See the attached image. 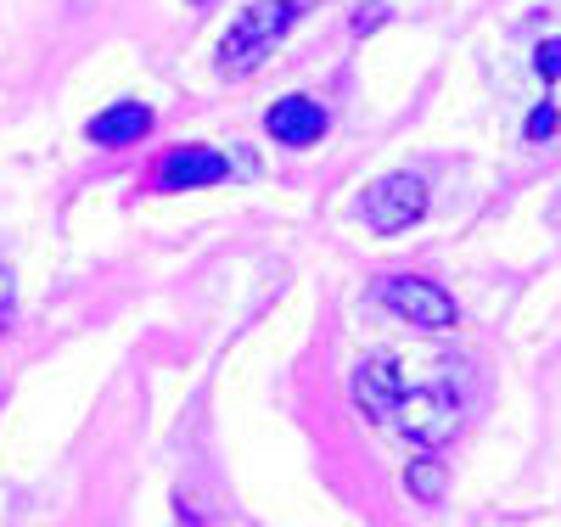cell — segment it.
I'll list each match as a JSON object with an SVG mask.
<instances>
[{
    "instance_id": "obj_1",
    "label": "cell",
    "mask_w": 561,
    "mask_h": 527,
    "mask_svg": "<svg viewBox=\"0 0 561 527\" xmlns=\"http://www.w3.org/2000/svg\"><path fill=\"white\" fill-rule=\"evenodd\" d=\"M382 421L393 426V433H404L410 444L438 449V444L455 438V426H460V399H455V388H444V381H427V388H404L388 404Z\"/></svg>"
},
{
    "instance_id": "obj_2",
    "label": "cell",
    "mask_w": 561,
    "mask_h": 527,
    "mask_svg": "<svg viewBox=\"0 0 561 527\" xmlns=\"http://www.w3.org/2000/svg\"><path fill=\"white\" fill-rule=\"evenodd\" d=\"M298 12H304V0H253V7L225 28V45H219V68H230V73H242V68H253L270 45L287 34L293 23H298Z\"/></svg>"
},
{
    "instance_id": "obj_3",
    "label": "cell",
    "mask_w": 561,
    "mask_h": 527,
    "mask_svg": "<svg viewBox=\"0 0 561 527\" xmlns=\"http://www.w3.org/2000/svg\"><path fill=\"white\" fill-rule=\"evenodd\" d=\"M377 309H388L393 320H404V325H421V331H449L455 320H460V309H455V298L444 293L438 280H427V275H388V280H377Z\"/></svg>"
},
{
    "instance_id": "obj_4",
    "label": "cell",
    "mask_w": 561,
    "mask_h": 527,
    "mask_svg": "<svg viewBox=\"0 0 561 527\" xmlns=\"http://www.w3.org/2000/svg\"><path fill=\"white\" fill-rule=\"evenodd\" d=\"M421 214H427V185L415 174H382L359 191V219L377 236H399V230L421 225Z\"/></svg>"
},
{
    "instance_id": "obj_5",
    "label": "cell",
    "mask_w": 561,
    "mask_h": 527,
    "mask_svg": "<svg viewBox=\"0 0 561 527\" xmlns=\"http://www.w3.org/2000/svg\"><path fill=\"white\" fill-rule=\"evenodd\" d=\"M152 180H158V191H197V185H219V180H230V158H225V152H214V147H174V152H163V158H158Z\"/></svg>"
},
{
    "instance_id": "obj_6",
    "label": "cell",
    "mask_w": 561,
    "mask_h": 527,
    "mask_svg": "<svg viewBox=\"0 0 561 527\" xmlns=\"http://www.w3.org/2000/svg\"><path fill=\"white\" fill-rule=\"evenodd\" d=\"M399 393H404V370H399V359H393V354H365L359 370H354V399H359V410H365L370 421H382L388 404H393Z\"/></svg>"
},
{
    "instance_id": "obj_7",
    "label": "cell",
    "mask_w": 561,
    "mask_h": 527,
    "mask_svg": "<svg viewBox=\"0 0 561 527\" xmlns=\"http://www.w3.org/2000/svg\"><path fill=\"white\" fill-rule=\"evenodd\" d=\"M264 129L280 140V147H314L325 135V107L309 102V95H280V102L264 113Z\"/></svg>"
},
{
    "instance_id": "obj_8",
    "label": "cell",
    "mask_w": 561,
    "mask_h": 527,
    "mask_svg": "<svg viewBox=\"0 0 561 527\" xmlns=\"http://www.w3.org/2000/svg\"><path fill=\"white\" fill-rule=\"evenodd\" d=\"M90 147H107V152H118V147H135L140 135H152V107H140V102H118V107H107V113H96L90 118Z\"/></svg>"
},
{
    "instance_id": "obj_9",
    "label": "cell",
    "mask_w": 561,
    "mask_h": 527,
    "mask_svg": "<svg viewBox=\"0 0 561 527\" xmlns=\"http://www.w3.org/2000/svg\"><path fill=\"white\" fill-rule=\"evenodd\" d=\"M404 489H410L421 505H438V500H444V489H449V471H444L433 455H415V460L404 466Z\"/></svg>"
},
{
    "instance_id": "obj_10",
    "label": "cell",
    "mask_w": 561,
    "mask_h": 527,
    "mask_svg": "<svg viewBox=\"0 0 561 527\" xmlns=\"http://www.w3.org/2000/svg\"><path fill=\"white\" fill-rule=\"evenodd\" d=\"M556 124H561V118H556V107H550V102H539V107L528 113V124H523V135L534 140V147H545V140L556 135Z\"/></svg>"
},
{
    "instance_id": "obj_11",
    "label": "cell",
    "mask_w": 561,
    "mask_h": 527,
    "mask_svg": "<svg viewBox=\"0 0 561 527\" xmlns=\"http://www.w3.org/2000/svg\"><path fill=\"white\" fill-rule=\"evenodd\" d=\"M534 68H539V79H561V39H545L539 51H534Z\"/></svg>"
},
{
    "instance_id": "obj_12",
    "label": "cell",
    "mask_w": 561,
    "mask_h": 527,
    "mask_svg": "<svg viewBox=\"0 0 561 527\" xmlns=\"http://www.w3.org/2000/svg\"><path fill=\"white\" fill-rule=\"evenodd\" d=\"M0 303H7V280H0Z\"/></svg>"
}]
</instances>
